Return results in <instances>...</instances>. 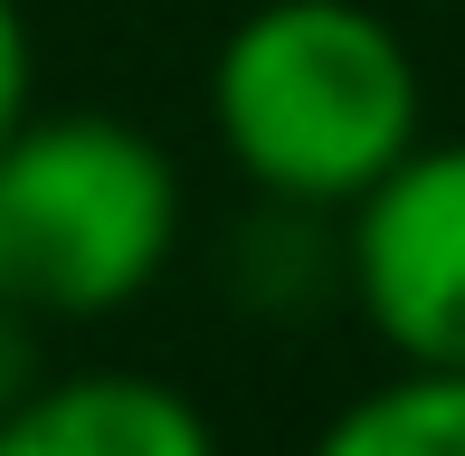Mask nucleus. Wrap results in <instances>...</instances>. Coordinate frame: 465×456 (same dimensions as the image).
Here are the masks:
<instances>
[{
  "instance_id": "obj_1",
  "label": "nucleus",
  "mask_w": 465,
  "mask_h": 456,
  "mask_svg": "<svg viewBox=\"0 0 465 456\" xmlns=\"http://www.w3.org/2000/svg\"><path fill=\"white\" fill-rule=\"evenodd\" d=\"M209 134L257 200L342 219L428 134V67L371 0H257L209 57Z\"/></svg>"
},
{
  "instance_id": "obj_2",
  "label": "nucleus",
  "mask_w": 465,
  "mask_h": 456,
  "mask_svg": "<svg viewBox=\"0 0 465 456\" xmlns=\"http://www.w3.org/2000/svg\"><path fill=\"white\" fill-rule=\"evenodd\" d=\"M181 162L124 114H29L0 143V304L29 323H104L181 257Z\"/></svg>"
},
{
  "instance_id": "obj_3",
  "label": "nucleus",
  "mask_w": 465,
  "mask_h": 456,
  "mask_svg": "<svg viewBox=\"0 0 465 456\" xmlns=\"http://www.w3.org/2000/svg\"><path fill=\"white\" fill-rule=\"evenodd\" d=\"M342 295L399 371H465V143L418 134L342 210Z\"/></svg>"
},
{
  "instance_id": "obj_4",
  "label": "nucleus",
  "mask_w": 465,
  "mask_h": 456,
  "mask_svg": "<svg viewBox=\"0 0 465 456\" xmlns=\"http://www.w3.org/2000/svg\"><path fill=\"white\" fill-rule=\"evenodd\" d=\"M0 456H219V428L162 371H38L0 409Z\"/></svg>"
},
{
  "instance_id": "obj_5",
  "label": "nucleus",
  "mask_w": 465,
  "mask_h": 456,
  "mask_svg": "<svg viewBox=\"0 0 465 456\" xmlns=\"http://www.w3.org/2000/svg\"><path fill=\"white\" fill-rule=\"evenodd\" d=\"M304 456H465V371H390L323 419Z\"/></svg>"
},
{
  "instance_id": "obj_6",
  "label": "nucleus",
  "mask_w": 465,
  "mask_h": 456,
  "mask_svg": "<svg viewBox=\"0 0 465 456\" xmlns=\"http://www.w3.org/2000/svg\"><path fill=\"white\" fill-rule=\"evenodd\" d=\"M38 114V38H29V10L0 0V143Z\"/></svg>"
}]
</instances>
